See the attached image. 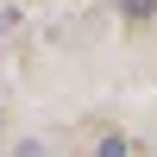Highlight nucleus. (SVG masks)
I'll return each instance as SVG.
<instances>
[{
	"label": "nucleus",
	"instance_id": "obj_2",
	"mask_svg": "<svg viewBox=\"0 0 157 157\" xmlns=\"http://www.w3.org/2000/svg\"><path fill=\"white\" fill-rule=\"evenodd\" d=\"M13 157H44V145H38V138H19V151Z\"/></svg>",
	"mask_w": 157,
	"mask_h": 157
},
{
	"label": "nucleus",
	"instance_id": "obj_1",
	"mask_svg": "<svg viewBox=\"0 0 157 157\" xmlns=\"http://www.w3.org/2000/svg\"><path fill=\"white\" fill-rule=\"evenodd\" d=\"M126 151H132V145H126V138L113 132V138H101V151H94V157H126Z\"/></svg>",
	"mask_w": 157,
	"mask_h": 157
}]
</instances>
